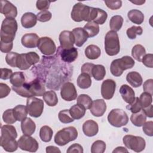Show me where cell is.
I'll list each match as a JSON object with an SVG mask.
<instances>
[{
  "instance_id": "obj_9",
  "label": "cell",
  "mask_w": 153,
  "mask_h": 153,
  "mask_svg": "<svg viewBox=\"0 0 153 153\" xmlns=\"http://www.w3.org/2000/svg\"><path fill=\"white\" fill-rule=\"evenodd\" d=\"M39 60V56L35 52L19 54L17 60V68L21 70H26L32 65L37 63Z\"/></svg>"
},
{
  "instance_id": "obj_34",
  "label": "cell",
  "mask_w": 153,
  "mask_h": 153,
  "mask_svg": "<svg viewBox=\"0 0 153 153\" xmlns=\"http://www.w3.org/2000/svg\"><path fill=\"white\" fill-rule=\"evenodd\" d=\"M10 81L13 86L16 87H21L25 83V77L23 72H16L12 74L10 78Z\"/></svg>"
},
{
  "instance_id": "obj_45",
  "label": "cell",
  "mask_w": 153,
  "mask_h": 153,
  "mask_svg": "<svg viewBox=\"0 0 153 153\" xmlns=\"http://www.w3.org/2000/svg\"><path fill=\"white\" fill-rule=\"evenodd\" d=\"M108 17L107 13L102 9L97 8V14L94 22L98 25H103L106 22Z\"/></svg>"
},
{
  "instance_id": "obj_18",
  "label": "cell",
  "mask_w": 153,
  "mask_h": 153,
  "mask_svg": "<svg viewBox=\"0 0 153 153\" xmlns=\"http://www.w3.org/2000/svg\"><path fill=\"white\" fill-rule=\"evenodd\" d=\"M106 110V105L103 99H96L92 102L90 108L91 114L97 117L102 116Z\"/></svg>"
},
{
  "instance_id": "obj_50",
  "label": "cell",
  "mask_w": 153,
  "mask_h": 153,
  "mask_svg": "<svg viewBox=\"0 0 153 153\" xmlns=\"http://www.w3.org/2000/svg\"><path fill=\"white\" fill-rule=\"evenodd\" d=\"M143 126V131L148 136H153V122L152 121H148L144 123Z\"/></svg>"
},
{
  "instance_id": "obj_32",
  "label": "cell",
  "mask_w": 153,
  "mask_h": 153,
  "mask_svg": "<svg viewBox=\"0 0 153 153\" xmlns=\"http://www.w3.org/2000/svg\"><path fill=\"white\" fill-rule=\"evenodd\" d=\"M77 85L82 89H87L91 85V76L85 73H81L77 78Z\"/></svg>"
},
{
  "instance_id": "obj_6",
  "label": "cell",
  "mask_w": 153,
  "mask_h": 153,
  "mask_svg": "<svg viewBox=\"0 0 153 153\" xmlns=\"http://www.w3.org/2000/svg\"><path fill=\"white\" fill-rule=\"evenodd\" d=\"M78 137V131L75 127L70 126L57 131L54 136V142L59 146H64L75 140Z\"/></svg>"
},
{
  "instance_id": "obj_47",
  "label": "cell",
  "mask_w": 153,
  "mask_h": 153,
  "mask_svg": "<svg viewBox=\"0 0 153 153\" xmlns=\"http://www.w3.org/2000/svg\"><path fill=\"white\" fill-rule=\"evenodd\" d=\"M19 54L16 52H10L7 53L5 57L7 63L11 67H17V60Z\"/></svg>"
},
{
  "instance_id": "obj_57",
  "label": "cell",
  "mask_w": 153,
  "mask_h": 153,
  "mask_svg": "<svg viewBox=\"0 0 153 153\" xmlns=\"http://www.w3.org/2000/svg\"><path fill=\"white\" fill-rule=\"evenodd\" d=\"M66 152L68 153H72V152H78V153H82L84 152L82 146L78 144V143H74L71 145L68 149H67Z\"/></svg>"
},
{
  "instance_id": "obj_63",
  "label": "cell",
  "mask_w": 153,
  "mask_h": 153,
  "mask_svg": "<svg viewBox=\"0 0 153 153\" xmlns=\"http://www.w3.org/2000/svg\"><path fill=\"white\" fill-rule=\"evenodd\" d=\"M131 2L132 3H133V4H136V5H142V4H144L145 2V1H131Z\"/></svg>"
},
{
  "instance_id": "obj_54",
  "label": "cell",
  "mask_w": 153,
  "mask_h": 153,
  "mask_svg": "<svg viewBox=\"0 0 153 153\" xmlns=\"http://www.w3.org/2000/svg\"><path fill=\"white\" fill-rule=\"evenodd\" d=\"M11 89L9 86L4 83H0V98L2 99L7 97L10 93Z\"/></svg>"
},
{
  "instance_id": "obj_38",
  "label": "cell",
  "mask_w": 153,
  "mask_h": 153,
  "mask_svg": "<svg viewBox=\"0 0 153 153\" xmlns=\"http://www.w3.org/2000/svg\"><path fill=\"white\" fill-rule=\"evenodd\" d=\"M123 18L120 15L114 16L111 17L109 21V26L111 30L115 32L119 31L123 24Z\"/></svg>"
},
{
  "instance_id": "obj_13",
  "label": "cell",
  "mask_w": 153,
  "mask_h": 153,
  "mask_svg": "<svg viewBox=\"0 0 153 153\" xmlns=\"http://www.w3.org/2000/svg\"><path fill=\"white\" fill-rule=\"evenodd\" d=\"M37 47L41 53L46 56L53 54L56 50L54 42L52 39L47 36L40 38Z\"/></svg>"
},
{
  "instance_id": "obj_30",
  "label": "cell",
  "mask_w": 153,
  "mask_h": 153,
  "mask_svg": "<svg viewBox=\"0 0 153 153\" xmlns=\"http://www.w3.org/2000/svg\"><path fill=\"white\" fill-rule=\"evenodd\" d=\"M101 54L100 48L96 45H89L85 49V55L86 57L90 60L98 59Z\"/></svg>"
},
{
  "instance_id": "obj_62",
  "label": "cell",
  "mask_w": 153,
  "mask_h": 153,
  "mask_svg": "<svg viewBox=\"0 0 153 153\" xmlns=\"http://www.w3.org/2000/svg\"><path fill=\"white\" fill-rule=\"evenodd\" d=\"M128 150L124 148V147H123V146H118V147H117L112 152L113 153H118V152H128Z\"/></svg>"
},
{
  "instance_id": "obj_43",
  "label": "cell",
  "mask_w": 153,
  "mask_h": 153,
  "mask_svg": "<svg viewBox=\"0 0 153 153\" xmlns=\"http://www.w3.org/2000/svg\"><path fill=\"white\" fill-rule=\"evenodd\" d=\"M59 120L60 121L64 124L70 123L74 121V119L71 117L69 109L62 110L59 112Z\"/></svg>"
},
{
  "instance_id": "obj_22",
  "label": "cell",
  "mask_w": 153,
  "mask_h": 153,
  "mask_svg": "<svg viewBox=\"0 0 153 153\" xmlns=\"http://www.w3.org/2000/svg\"><path fill=\"white\" fill-rule=\"evenodd\" d=\"M74 39L75 44L77 47H81L87 41L88 36L85 30L82 27L74 28L72 31Z\"/></svg>"
},
{
  "instance_id": "obj_35",
  "label": "cell",
  "mask_w": 153,
  "mask_h": 153,
  "mask_svg": "<svg viewBox=\"0 0 153 153\" xmlns=\"http://www.w3.org/2000/svg\"><path fill=\"white\" fill-rule=\"evenodd\" d=\"M91 75L94 79L97 81L102 80L106 75L105 68L102 65H94L92 69Z\"/></svg>"
},
{
  "instance_id": "obj_60",
  "label": "cell",
  "mask_w": 153,
  "mask_h": 153,
  "mask_svg": "<svg viewBox=\"0 0 153 153\" xmlns=\"http://www.w3.org/2000/svg\"><path fill=\"white\" fill-rule=\"evenodd\" d=\"M146 116L149 118H152L153 117V106L151 104L149 106L142 108Z\"/></svg>"
},
{
  "instance_id": "obj_37",
  "label": "cell",
  "mask_w": 153,
  "mask_h": 153,
  "mask_svg": "<svg viewBox=\"0 0 153 153\" xmlns=\"http://www.w3.org/2000/svg\"><path fill=\"white\" fill-rule=\"evenodd\" d=\"M146 54V50L140 44L135 45L131 50V56L138 62H142L143 56Z\"/></svg>"
},
{
  "instance_id": "obj_15",
  "label": "cell",
  "mask_w": 153,
  "mask_h": 153,
  "mask_svg": "<svg viewBox=\"0 0 153 153\" xmlns=\"http://www.w3.org/2000/svg\"><path fill=\"white\" fill-rule=\"evenodd\" d=\"M116 88V82L112 79H107L101 85V94L103 99L109 100L114 96Z\"/></svg>"
},
{
  "instance_id": "obj_27",
  "label": "cell",
  "mask_w": 153,
  "mask_h": 153,
  "mask_svg": "<svg viewBox=\"0 0 153 153\" xmlns=\"http://www.w3.org/2000/svg\"><path fill=\"white\" fill-rule=\"evenodd\" d=\"M127 17L133 23L137 25L142 24L144 21V15L139 10H131L128 12Z\"/></svg>"
},
{
  "instance_id": "obj_59",
  "label": "cell",
  "mask_w": 153,
  "mask_h": 153,
  "mask_svg": "<svg viewBox=\"0 0 153 153\" xmlns=\"http://www.w3.org/2000/svg\"><path fill=\"white\" fill-rule=\"evenodd\" d=\"M13 71L10 69L8 68H1V79L7 80L11 76Z\"/></svg>"
},
{
  "instance_id": "obj_33",
  "label": "cell",
  "mask_w": 153,
  "mask_h": 153,
  "mask_svg": "<svg viewBox=\"0 0 153 153\" xmlns=\"http://www.w3.org/2000/svg\"><path fill=\"white\" fill-rule=\"evenodd\" d=\"M43 99L49 106H54L58 103V98L55 91L53 90L47 91L43 94Z\"/></svg>"
},
{
  "instance_id": "obj_31",
  "label": "cell",
  "mask_w": 153,
  "mask_h": 153,
  "mask_svg": "<svg viewBox=\"0 0 153 153\" xmlns=\"http://www.w3.org/2000/svg\"><path fill=\"white\" fill-rule=\"evenodd\" d=\"M13 114L17 121H22L26 118L28 112L26 106L23 105H19L13 108Z\"/></svg>"
},
{
  "instance_id": "obj_12",
  "label": "cell",
  "mask_w": 153,
  "mask_h": 153,
  "mask_svg": "<svg viewBox=\"0 0 153 153\" xmlns=\"http://www.w3.org/2000/svg\"><path fill=\"white\" fill-rule=\"evenodd\" d=\"M18 146L22 150L31 152H36L39 147L37 140L30 135L24 134L17 141Z\"/></svg>"
},
{
  "instance_id": "obj_42",
  "label": "cell",
  "mask_w": 153,
  "mask_h": 153,
  "mask_svg": "<svg viewBox=\"0 0 153 153\" xmlns=\"http://www.w3.org/2000/svg\"><path fill=\"white\" fill-rule=\"evenodd\" d=\"M143 32V29L142 27L138 26H133L130 28H128L126 33L128 38L130 39H134L137 35H141Z\"/></svg>"
},
{
  "instance_id": "obj_5",
  "label": "cell",
  "mask_w": 153,
  "mask_h": 153,
  "mask_svg": "<svg viewBox=\"0 0 153 153\" xmlns=\"http://www.w3.org/2000/svg\"><path fill=\"white\" fill-rule=\"evenodd\" d=\"M105 50L106 54L110 56L118 54L120 50V45L117 32L109 30L107 32L105 37Z\"/></svg>"
},
{
  "instance_id": "obj_39",
  "label": "cell",
  "mask_w": 153,
  "mask_h": 153,
  "mask_svg": "<svg viewBox=\"0 0 153 153\" xmlns=\"http://www.w3.org/2000/svg\"><path fill=\"white\" fill-rule=\"evenodd\" d=\"M53 134V131L48 126H44L40 128L39 137L42 141L48 142L51 140Z\"/></svg>"
},
{
  "instance_id": "obj_29",
  "label": "cell",
  "mask_w": 153,
  "mask_h": 153,
  "mask_svg": "<svg viewBox=\"0 0 153 153\" xmlns=\"http://www.w3.org/2000/svg\"><path fill=\"white\" fill-rule=\"evenodd\" d=\"M71 117L74 120H79L82 118L86 111V109L79 104H75L69 109Z\"/></svg>"
},
{
  "instance_id": "obj_24",
  "label": "cell",
  "mask_w": 153,
  "mask_h": 153,
  "mask_svg": "<svg viewBox=\"0 0 153 153\" xmlns=\"http://www.w3.org/2000/svg\"><path fill=\"white\" fill-rule=\"evenodd\" d=\"M37 22L36 16L30 12L25 13L21 18V24L26 29H29L35 26Z\"/></svg>"
},
{
  "instance_id": "obj_36",
  "label": "cell",
  "mask_w": 153,
  "mask_h": 153,
  "mask_svg": "<svg viewBox=\"0 0 153 153\" xmlns=\"http://www.w3.org/2000/svg\"><path fill=\"white\" fill-rule=\"evenodd\" d=\"M83 29L87 32L88 37L92 38L96 36L99 32V25L94 22H88L84 25Z\"/></svg>"
},
{
  "instance_id": "obj_8",
  "label": "cell",
  "mask_w": 153,
  "mask_h": 153,
  "mask_svg": "<svg viewBox=\"0 0 153 153\" xmlns=\"http://www.w3.org/2000/svg\"><path fill=\"white\" fill-rule=\"evenodd\" d=\"M109 123L115 127H121L126 126L128 122V117L126 112L121 109H112L108 115Z\"/></svg>"
},
{
  "instance_id": "obj_28",
  "label": "cell",
  "mask_w": 153,
  "mask_h": 153,
  "mask_svg": "<svg viewBox=\"0 0 153 153\" xmlns=\"http://www.w3.org/2000/svg\"><path fill=\"white\" fill-rule=\"evenodd\" d=\"M130 121L136 127H141L146 121V116L142 109L137 113L132 114L130 117Z\"/></svg>"
},
{
  "instance_id": "obj_26",
  "label": "cell",
  "mask_w": 153,
  "mask_h": 153,
  "mask_svg": "<svg viewBox=\"0 0 153 153\" xmlns=\"http://www.w3.org/2000/svg\"><path fill=\"white\" fill-rule=\"evenodd\" d=\"M126 80L132 87L135 88L140 87L143 81L140 74L136 71L128 72L126 76Z\"/></svg>"
},
{
  "instance_id": "obj_17",
  "label": "cell",
  "mask_w": 153,
  "mask_h": 153,
  "mask_svg": "<svg viewBox=\"0 0 153 153\" xmlns=\"http://www.w3.org/2000/svg\"><path fill=\"white\" fill-rule=\"evenodd\" d=\"M59 41L60 47L62 48H70L73 47L75 39L72 32L63 30L59 35Z\"/></svg>"
},
{
  "instance_id": "obj_56",
  "label": "cell",
  "mask_w": 153,
  "mask_h": 153,
  "mask_svg": "<svg viewBox=\"0 0 153 153\" xmlns=\"http://www.w3.org/2000/svg\"><path fill=\"white\" fill-rule=\"evenodd\" d=\"M13 42H4L0 41V50L1 52L8 53L13 49Z\"/></svg>"
},
{
  "instance_id": "obj_21",
  "label": "cell",
  "mask_w": 153,
  "mask_h": 153,
  "mask_svg": "<svg viewBox=\"0 0 153 153\" xmlns=\"http://www.w3.org/2000/svg\"><path fill=\"white\" fill-rule=\"evenodd\" d=\"M82 131L84 134L88 137H92L96 135L99 131V126L97 123L89 120L85 121L82 125Z\"/></svg>"
},
{
  "instance_id": "obj_19",
  "label": "cell",
  "mask_w": 153,
  "mask_h": 153,
  "mask_svg": "<svg viewBox=\"0 0 153 153\" xmlns=\"http://www.w3.org/2000/svg\"><path fill=\"white\" fill-rule=\"evenodd\" d=\"M39 38L38 35L35 33H30L25 34L22 39L21 42L23 46L28 48H35L38 46Z\"/></svg>"
},
{
  "instance_id": "obj_41",
  "label": "cell",
  "mask_w": 153,
  "mask_h": 153,
  "mask_svg": "<svg viewBox=\"0 0 153 153\" xmlns=\"http://www.w3.org/2000/svg\"><path fill=\"white\" fill-rule=\"evenodd\" d=\"M106 149V143L104 141L98 140L95 141L91 146V153H103Z\"/></svg>"
},
{
  "instance_id": "obj_3",
  "label": "cell",
  "mask_w": 153,
  "mask_h": 153,
  "mask_svg": "<svg viewBox=\"0 0 153 153\" xmlns=\"http://www.w3.org/2000/svg\"><path fill=\"white\" fill-rule=\"evenodd\" d=\"M18 29L17 22L14 19L5 18L2 23L1 29V41L13 42Z\"/></svg>"
},
{
  "instance_id": "obj_1",
  "label": "cell",
  "mask_w": 153,
  "mask_h": 153,
  "mask_svg": "<svg viewBox=\"0 0 153 153\" xmlns=\"http://www.w3.org/2000/svg\"><path fill=\"white\" fill-rule=\"evenodd\" d=\"M12 89L17 94L24 97L42 96L45 92L43 81L39 78L29 82H25L21 87L12 86Z\"/></svg>"
},
{
  "instance_id": "obj_11",
  "label": "cell",
  "mask_w": 153,
  "mask_h": 153,
  "mask_svg": "<svg viewBox=\"0 0 153 153\" xmlns=\"http://www.w3.org/2000/svg\"><path fill=\"white\" fill-rule=\"evenodd\" d=\"M26 100V108L29 115L34 118L39 117L44 110L43 100L35 97H28Z\"/></svg>"
},
{
  "instance_id": "obj_61",
  "label": "cell",
  "mask_w": 153,
  "mask_h": 153,
  "mask_svg": "<svg viewBox=\"0 0 153 153\" xmlns=\"http://www.w3.org/2000/svg\"><path fill=\"white\" fill-rule=\"evenodd\" d=\"M46 152L51 153V152H61L60 150L56 146H48L46 147Z\"/></svg>"
},
{
  "instance_id": "obj_48",
  "label": "cell",
  "mask_w": 153,
  "mask_h": 153,
  "mask_svg": "<svg viewBox=\"0 0 153 153\" xmlns=\"http://www.w3.org/2000/svg\"><path fill=\"white\" fill-rule=\"evenodd\" d=\"M126 108L128 110H130L132 114H134V113H137L139 111H140L142 109V106L140 104L139 99L138 97H135L134 100H133V102H131V103L128 104Z\"/></svg>"
},
{
  "instance_id": "obj_10",
  "label": "cell",
  "mask_w": 153,
  "mask_h": 153,
  "mask_svg": "<svg viewBox=\"0 0 153 153\" xmlns=\"http://www.w3.org/2000/svg\"><path fill=\"white\" fill-rule=\"evenodd\" d=\"M123 141L127 148L136 152H141L145 148L146 142L140 136L127 134L123 137Z\"/></svg>"
},
{
  "instance_id": "obj_51",
  "label": "cell",
  "mask_w": 153,
  "mask_h": 153,
  "mask_svg": "<svg viewBox=\"0 0 153 153\" xmlns=\"http://www.w3.org/2000/svg\"><path fill=\"white\" fill-rule=\"evenodd\" d=\"M106 5L112 10H116L122 6L121 1H105Z\"/></svg>"
},
{
  "instance_id": "obj_25",
  "label": "cell",
  "mask_w": 153,
  "mask_h": 153,
  "mask_svg": "<svg viewBox=\"0 0 153 153\" xmlns=\"http://www.w3.org/2000/svg\"><path fill=\"white\" fill-rule=\"evenodd\" d=\"M21 129L24 134L31 136L35 131V123L31 118L26 117L21 123Z\"/></svg>"
},
{
  "instance_id": "obj_46",
  "label": "cell",
  "mask_w": 153,
  "mask_h": 153,
  "mask_svg": "<svg viewBox=\"0 0 153 153\" xmlns=\"http://www.w3.org/2000/svg\"><path fill=\"white\" fill-rule=\"evenodd\" d=\"M140 104L142 106V108H146L148 106H149L152 102V95L146 92H143L142 93L140 97L139 98Z\"/></svg>"
},
{
  "instance_id": "obj_4",
  "label": "cell",
  "mask_w": 153,
  "mask_h": 153,
  "mask_svg": "<svg viewBox=\"0 0 153 153\" xmlns=\"http://www.w3.org/2000/svg\"><path fill=\"white\" fill-rule=\"evenodd\" d=\"M135 64L133 59L128 56H125L120 59L114 60L110 66L111 74L115 76H121L124 71L132 68Z\"/></svg>"
},
{
  "instance_id": "obj_2",
  "label": "cell",
  "mask_w": 153,
  "mask_h": 153,
  "mask_svg": "<svg viewBox=\"0 0 153 153\" xmlns=\"http://www.w3.org/2000/svg\"><path fill=\"white\" fill-rule=\"evenodd\" d=\"M17 133L12 125H4L1 127L0 145L3 149L10 152L16 151L18 148V142L16 140Z\"/></svg>"
},
{
  "instance_id": "obj_40",
  "label": "cell",
  "mask_w": 153,
  "mask_h": 153,
  "mask_svg": "<svg viewBox=\"0 0 153 153\" xmlns=\"http://www.w3.org/2000/svg\"><path fill=\"white\" fill-rule=\"evenodd\" d=\"M92 102L91 98L87 94H80L77 98V103L83 106L86 109L90 108Z\"/></svg>"
},
{
  "instance_id": "obj_55",
  "label": "cell",
  "mask_w": 153,
  "mask_h": 153,
  "mask_svg": "<svg viewBox=\"0 0 153 153\" xmlns=\"http://www.w3.org/2000/svg\"><path fill=\"white\" fill-rule=\"evenodd\" d=\"M143 89L145 92L148 93L152 95L153 94V79H147L143 85Z\"/></svg>"
},
{
  "instance_id": "obj_20",
  "label": "cell",
  "mask_w": 153,
  "mask_h": 153,
  "mask_svg": "<svg viewBox=\"0 0 153 153\" xmlns=\"http://www.w3.org/2000/svg\"><path fill=\"white\" fill-rule=\"evenodd\" d=\"M61 59L67 63H71L77 58L78 53L76 48L72 47L70 48H62L60 52Z\"/></svg>"
},
{
  "instance_id": "obj_52",
  "label": "cell",
  "mask_w": 153,
  "mask_h": 153,
  "mask_svg": "<svg viewBox=\"0 0 153 153\" xmlns=\"http://www.w3.org/2000/svg\"><path fill=\"white\" fill-rule=\"evenodd\" d=\"M142 63L146 67L152 68H153V55L152 54H145L142 60Z\"/></svg>"
},
{
  "instance_id": "obj_49",
  "label": "cell",
  "mask_w": 153,
  "mask_h": 153,
  "mask_svg": "<svg viewBox=\"0 0 153 153\" xmlns=\"http://www.w3.org/2000/svg\"><path fill=\"white\" fill-rule=\"evenodd\" d=\"M52 17L51 13L48 10L41 11L36 15L37 20L41 22H46L49 21Z\"/></svg>"
},
{
  "instance_id": "obj_23",
  "label": "cell",
  "mask_w": 153,
  "mask_h": 153,
  "mask_svg": "<svg viewBox=\"0 0 153 153\" xmlns=\"http://www.w3.org/2000/svg\"><path fill=\"white\" fill-rule=\"evenodd\" d=\"M119 92L123 100L130 104L133 102L135 99V93L133 88L127 84H123L121 86Z\"/></svg>"
},
{
  "instance_id": "obj_58",
  "label": "cell",
  "mask_w": 153,
  "mask_h": 153,
  "mask_svg": "<svg viewBox=\"0 0 153 153\" xmlns=\"http://www.w3.org/2000/svg\"><path fill=\"white\" fill-rule=\"evenodd\" d=\"M94 66V65L93 63H85L83 64L81 68V72L87 74L91 77L92 76V75H91L92 69Z\"/></svg>"
},
{
  "instance_id": "obj_44",
  "label": "cell",
  "mask_w": 153,
  "mask_h": 153,
  "mask_svg": "<svg viewBox=\"0 0 153 153\" xmlns=\"http://www.w3.org/2000/svg\"><path fill=\"white\" fill-rule=\"evenodd\" d=\"M2 119L4 123L8 124H11L17 121L13 114V109H8L5 111L2 115Z\"/></svg>"
},
{
  "instance_id": "obj_53",
  "label": "cell",
  "mask_w": 153,
  "mask_h": 153,
  "mask_svg": "<svg viewBox=\"0 0 153 153\" xmlns=\"http://www.w3.org/2000/svg\"><path fill=\"white\" fill-rule=\"evenodd\" d=\"M51 1L47 0H39L36 1V7L38 10L44 11L49 8Z\"/></svg>"
},
{
  "instance_id": "obj_14",
  "label": "cell",
  "mask_w": 153,
  "mask_h": 153,
  "mask_svg": "<svg viewBox=\"0 0 153 153\" xmlns=\"http://www.w3.org/2000/svg\"><path fill=\"white\" fill-rule=\"evenodd\" d=\"M61 97L66 101H72L76 99L77 91L74 84L71 82L65 83L60 90Z\"/></svg>"
},
{
  "instance_id": "obj_16",
  "label": "cell",
  "mask_w": 153,
  "mask_h": 153,
  "mask_svg": "<svg viewBox=\"0 0 153 153\" xmlns=\"http://www.w3.org/2000/svg\"><path fill=\"white\" fill-rule=\"evenodd\" d=\"M0 12L4 14L6 18L15 19L17 15L16 7L8 1L1 0L0 2Z\"/></svg>"
},
{
  "instance_id": "obj_7",
  "label": "cell",
  "mask_w": 153,
  "mask_h": 153,
  "mask_svg": "<svg viewBox=\"0 0 153 153\" xmlns=\"http://www.w3.org/2000/svg\"><path fill=\"white\" fill-rule=\"evenodd\" d=\"M92 7L83 4L81 2L75 4L72 10L71 17L76 22L85 21L90 22V16Z\"/></svg>"
}]
</instances>
